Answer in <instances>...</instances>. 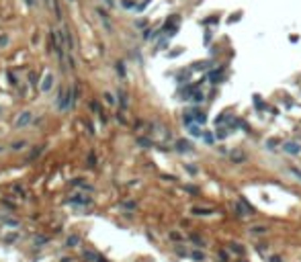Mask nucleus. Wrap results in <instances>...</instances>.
Listing matches in <instances>:
<instances>
[{
  "mask_svg": "<svg viewBox=\"0 0 301 262\" xmlns=\"http://www.w3.org/2000/svg\"><path fill=\"white\" fill-rule=\"evenodd\" d=\"M250 233H254V236L266 233V227H264V225H256V227H252V229H250Z\"/></svg>",
  "mask_w": 301,
  "mask_h": 262,
  "instance_id": "ddd939ff",
  "label": "nucleus"
},
{
  "mask_svg": "<svg viewBox=\"0 0 301 262\" xmlns=\"http://www.w3.org/2000/svg\"><path fill=\"white\" fill-rule=\"evenodd\" d=\"M193 213L195 215H213L215 209H207V207H193Z\"/></svg>",
  "mask_w": 301,
  "mask_h": 262,
  "instance_id": "39448f33",
  "label": "nucleus"
},
{
  "mask_svg": "<svg viewBox=\"0 0 301 262\" xmlns=\"http://www.w3.org/2000/svg\"><path fill=\"white\" fill-rule=\"evenodd\" d=\"M94 164H96V156H94V154H90V156H88V166H90V168H94Z\"/></svg>",
  "mask_w": 301,
  "mask_h": 262,
  "instance_id": "cd10ccee",
  "label": "nucleus"
},
{
  "mask_svg": "<svg viewBox=\"0 0 301 262\" xmlns=\"http://www.w3.org/2000/svg\"><path fill=\"white\" fill-rule=\"evenodd\" d=\"M254 104H256V109H264V104H262V101H260L258 94H254Z\"/></svg>",
  "mask_w": 301,
  "mask_h": 262,
  "instance_id": "b1692460",
  "label": "nucleus"
},
{
  "mask_svg": "<svg viewBox=\"0 0 301 262\" xmlns=\"http://www.w3.org/2000/svg\"><path fill=\"white\" fill-rule=\"evenodd\" d=\"M104 103L107 104H115L117 101H115V96H113L111 92H104Z\"/></svg>",
  "mask_w": 301,
  "mask_h": 262,
  "instance_id": "a211bd4d",
  "label": "nucleus"
},
{
  "mask_svg": "<svg viewBox=\"0 0 301 262\" xmlns=\"http://www.w3.org/2000/svg\"><path fill=\"white\" fill-rule=\"evenodd\" d=\"M64 33H66V43H68V49L72 51V49H74V39H72V33H70L68 29H66Z\"/></svg>",
  "mask_w": 301,
  "mask_h": 262,
  "instance_id": "9b49d317",
  "label": "nucleus"
},
{
  "mask_svg": "<svg viewBox=\"0 0 301 262\" xmlns=\"http://www.w3.org/2000/svg\"><path fill=\"white\" fill-rule=\"evenodd\" d=\"M232 160L240 164V162H244V160H246V156H244L242 152H232Z\"/></svg>",
  "mask_w": 301,
  "mask_h": 262,
  "instance_id": "f8f14e48",
  "label": "nucleus"
},
{
  "mask_svg": "<svg viewBox=\"0 0 301 262\" xmlns=\"http://www.w3.org/2000/svg\"><path fill=\"white\" fill-rule=\"evenodd\" d=\"M6 41H8V39H6V37L2 35V37H0V47H2V45H6Z\"/></svg>",
  "mask_w": 301,
  "mask_h": 262,
  "instance_id": "58836bf2",
  "label": "nucleus"
},
{
  "mask_svg": "<svg viewBox=\"0 0 301 262\" xmlns=\"http://www.w3.org/2000/svg\"><path fill=\"white\" fill-rule=\"evenodd\" d=\"M281 148H283V152H287V154H291V156H299L301 154V146L297 143V141H283Z\"/></svg>",
  "mask_w": 301,
  "mask_h": 262,
  "instance_id": "f03ea898",
  "label": "nucleus"
},
{
  "mask_svg": "<svg viewBox=\"0 0 301 262\" xmlns=\"http://www.w3.org/2000/svg\"><path fill=\"white\" fill-rule=\"evenodd\" d=\"M227 121V117H225V113H221L217 119H215V125H221V123H225Z\"/></svg>",
  "mask_w": 301,
  "mask_h": 262,
  "instance_id": "5701e85b",
  "label": "nucleus"
},
{
  "mask_svg": "<svg viewBox=\"0 0 301 262\" xmlns=\"http://www.w3.org/2000/svg\"><path fill=\"white\" fill-rule=\"evenodd\" d=\"M270 262H283L281 256H270Z\"/></svg>",
  "mask_w": 301,
  "mask_h": 262,
  "instance_id": "f704fd0d",
  "label": "nucleus"
},
{
  "mask_svg": "<svg viewBox=\"0 0 301 262\" xmlns=\"http://www.w3.org/2000/svg\"><path fill=\"white\" fill-rule=\"evenodd\" d=\"M31 84H33V86L37 84V74H35V72H31Z\"/></svg>",
  "mask_w": 301,
  "mask_h": 262,
  "instance_id": "72a5a7b5",
  "label": "nucleus"
},
{
  "mask_svg": "<svg viewBox=\"0 0 301 262\" xmlns=\"http://www.w3.org/2000/svg\"><path fill=\"white\" fill-rule=\"evenodd\" d=\"M191 101H193V103H203V101H205V94L197 90L195 94H193V98H191Z\"/></svg>",
  "mask_w": 301,
  "mask_h": 262,
  "instance_id": "4468645a",
  "label": "nucleus"
},
{
  "mask_svg": "<svg viewBox=\"0 0 301 262\" xmlns=\"http://www.w3.org/2000/svg\"><path fill=\"white\" fill-rule=\"evenodd\" d=\"M148 4H150V0H143V2H139L137 6H135V11H139V12H141L143 8H146V6H148Z\"/></svg>",
  "mask_w": 301,
  "mask_h": 262,
  "instance_id": "393cba45",
  "label": "nucleus"
},
{
  "mask_svg": "<svg viewBox=\"0 0 301 262\" xmlns=\"http://www.w3.org/2000/svg\"><path fill=\"white\" fill-rule=\"evenodd\" d=\"M188 133H191L193 137H203V133H205V131H203L199 125H188Z\"/></svg>",
  "mask_w": 301,
  "mask_h": 262,
  "instance_id": "423d86ee",
  "label": "nucleus"
},
{
  "mask_svg": "<svg viewBox=\"0 0 301 262\" xmlns=\"http://www.w3.org/2000/svg\"><path fill=\"white\" fill-rule=\"evenodd\" d=\"M203 139H205L207 143H213V135H211V133H203Z\"/></svg>",
  "mask_w": 301,
  "mask_h": 262,
  "instance_id": "7c9ffc66",
  "label": "nucleus"
},
{
  "mask_svg": "<svg viewBox=\"0 0 301 262\" xmlns=\"http://www.w3.org/2000/svg\"><path fill=\"white\" fill-rule=\"evenodd\" d=\"M31 121H33V113H31V111H23V113L17 117V121H14V127H17V129H21V127L29 125Z\"/></svg>",
  "mask_w": 301,
  "mask_h": 262,
  "instance_id": "f257e3e1",
  "label": "nucleus"
},
{
  "mask_svg": "<svg viewBox=\"0 0 301 262\" xmlns=\"http://www.w3.org/2000/svg\"><path fill=\"white\" fill-rule=\"evenodd\" d=\"M53 11H56V17L62 19V11H59V0H53Z\"/></svg>",
  "mask_w": 301,
  "mask_h": 262,
  "instance_id": "412c9836",
  "label": "nucleus"
},
{
  "mask_svg": "<svg viewBox=\"0 0 301 262\" xmlns=\"http://www.w3.org/2000/svg\"><path fill=\"white\" fill-rule=\"evenodd\" d=\"M186 170H188V172H191V174H197V166H193V164H186Z\"/></svg>",
  "mask_w": 301,
  "mask_h": 262,
  "instance_id": "c756f323",
  "label": "nucleus"
},
{
  "mask_svg": "<svg viewBox=\"0 0 301 262\" xmlns=\"http://www.w3.org/2000/svg\"><path fill=\"white\" fill-rule=\"evenodd\" d=\"M117 74H119L121 78L125 76V64H123V62H117Z\"/></svg>",
  "mask_w": 301,
  "mask_h": 262,
  "instance_id": "dca6fc26",
  "label": "nucleus"
},
{
  "mask_svg": "<svg viewBox=\"0 0 301 262\" xmlns=\"http://www.w3.org/2000/svg\"><path fill=\"white\" fill-rule=\"evenodd\" d=\"M104 4H107V6H111V8H113V6H115V0H104Z\"/></svg>",
  "mask_w": 301,
  "mask_h": 262,
  "instance_id": "4c0bfd02",
  "label": "nucleus"
},
{
  "mask_svg": "<svg viewBox=\"0 0 301 262\" xmlns=\"http://www.w3.org/2000/svg\"><path fill=\"white\" fill-rule=\"evenodd\" d=\"M51 86H53V74H51V72H47L45 76H43V80H41V84H39V90H41V92H49V90H51Z\"/></svg>",
  "mask_w": 301,
  "mask_h": 262,
  "instance_id": "7ed1b4c3",
  "label": "nucleus"
},
{
  "mask_svg": "<svg viewBox=\"0 0 301 262\" xmlns=\"http://www.w3.org/2000/svg\"><path fill=\"white\" fill-rule=\"evenodd\" d=\"M121 6H123V8H135V6H137V2H133V0H123V2H121Z\"/></svg>",
  "mask_w": 301,
  "mask_h": 262,
  "instance_id": "f3484780",
  "label": "nucleus"
},
{
  "mask_svg": "<svg viewBox=\"0 0 301 262\" xmlns=\"http://www.w3.org/2000/svg\"><path fill=\"white\" fill-rule=\"evenodd\" d=\"M193 260H199V262L205 260V254H203L201 250H195V252H193Z\"/></svg>",
  "mask_w": 301,
  "mask_h": 262,
  "instance_id": "6ab92c4d",
  "label": "nucleus"
},
{
  "mask_svg": "<svg viewBox=\"0 0 301 262\" xmlns=\"http://www.w3.org/2000/svg\"><path fill=\"white\" fill-rule=\"evenodd\" d=\"M238 19H240V12H238V14H232V17H230V23H233V21H238Z\"/></svg>",
  "mask_w": 301,
  "mask_h": 262,
  "instance_id": "e433bc0d",
  "label": "nucleus"
},
{
  "mask_svg": "<svg viewBox=\"0 0 301 262\" xmlns=\"http://www.w3.org/2000/svg\"><path fill=\"white\" fill-rule=\"evenodd\" d=\"M277 146H278V139H275V137L266 141V149H270V152H272V149H277Z\"/></svg>",
  "mask_w": 301,
  "mask_h": 262,
  "instance_id": "2eb2a0df",
  "label": "nucleus"
},
{
  "mask_svg": "<svg viewBox=\"0 0 301 262\" xmlns=\"http://www.w3.org/2000/svg\"><path fill=\"white\" fill-rule=\"evenodd\" d=\"M195 115V123H199V125H203V123H207V117H205V113H201V111H197Z\"/></svg>",
  "mask_w": 301,
  "mask_h": 262,
  "instance_id": "6e6552de",
  "label": "nucleus"
},
{
  "mask_svg": "<svg viewBox=\"0 0 301 262\" xmlns=\"http://www.w3.org/2000/svg\"><path fill=\"white\" fill-rule=\"evenodd\" d=\"M227 133H230V131H227L225 127H219V129H215V137H217V139H225V137H227Z\"/></svg>",
  "mask_w": 301,
  "mask_h": 262,
  "instance_id": "9d476101",
  "label": "nucleus"
},
{
  "mask_svg": "<svg viewBox=\"0 0 301 262\" xmlns=\"http://www.w3.org/2000/svg\"><path fill=\"white\" fill-rule=\"evenodd\" d=\"M176 149H178L180 154L191 152V149H193V143H191V141H186V139H178V141H176Z\"/></svg>",
  "mask_w": 301,
  "mask_h": 262,
  "instance_id": "20e7f679",
  "label": "nucleus"
},
{
  "mask_svg": "<svg viewBox=\"0 0 301 262\" xmlns=\"http://www.w3.org/2000/svg\"><path fill=\"white\" fill-rule=\"evenodd\" d=\"M25 4H27V6H35V4H37V0H25Z\"/></svg>",
  "mask_w": 301,
  "mask_h": 262,
  "instance_id": "c9c22d12",
  "label": "nucleus"
},
{
  "mask_svg": "<svg viewBox=\"0 0 301 262\" xmlns=\"http://www.w3.org/2000/svg\"><path fill=\"white\" fill-rule=\"evenodd\" d=\"M11 148H12V149H17V152H19V149H23V148H25V141H17V143H12Z\"/></svg>",
  "mask_w": 301,
  "mask_h": 262,
  "instance_id": "a878e982",
  "label": "nucleus"
},
{
  "mask_svg": "<svg viewBox=\"0 0 301 262\" xmlns=\"http://www.w3.org/2000/svg\"><path fill=\"white\" fill-rule=\"evenodd\" d=\"M180 53H182V49H176L172 53H168V57H176V56H180Z\"/></svg>",
  "mask_w": 301,
  "mask_h": 262,
  "instance_id": "2f4dec72",
  "label": "nucleus"
},
{
  "mask_svg": "<svg viewBox=\"0 0 301 262\" xmlns=\"http://www.w3.org/2000/svg\"><path fill=\"white\" fill-rule=\"evenodd\" d=\"M0 113H2V109H0Z\"/></svg>",
  "mask_w": 301,
  "mask_h": 262,
  "instance_id": "a19ab883",
  "label": "nucleus"
},
{
  "mask_svg": "<svg viewBox=\"0 0 301 262\" xmlns=\"http://www.w3.org/2000/svg\"><path fill=\"white\" fill-rule=\"evenodd\" d=\"M119 103H121V107H127V96L123 90H119Z\"/></svg>",
  "mask_w": 301,
  "mask_h": 262,
  "instance_id": "aec40b11",
  "label": "nucleus"
},
{
  "mask_svg": "<svg viewBox=\"0 0 301 262\" xmlns=\"http://www.w3.org/2000/svg\"><path fill=\"white\" fill-rule=\"evenodd\" d=\"M68 2H74V0H68Z\"/></svg>",
  "mask_w": 301,
  "mask_h": 262,
  "instance_id": "ea45409f",
  "label": "nucleus"
},
{
  "mask_svg": "<svg viewBox=\"0 0 301 262\" xmlns=\"http://www.w3.org/2000/svg\"><path fill=\"white\" fill-rule=\"evenodd\" d=\"M291 172H293V174H295V176L301 180V168H297V166H291Z\"/></svg>",
  "mask_w": 301,
  "mask_h": 262,
  "instance_id": "c85d7f7f",
  "label": "nucleus"
},
{
  "mask_svg": "<svg viewBox=\"0 0 301 262\" xmlns=\"http://www.w3.org/2000/svg\"><path fill=\"white\" fill-rule=\"evenodd\" d=\"M230 248H232V252H236V254H242V248H240V244H232V246H230Z\"/></svg>",
  "mask_w": 301,
  "mask_h": 262,
  "instance_id": "bb28decb",
  "label": "nucleus"
},
{
  "mask_svg": "<svg viewBox=\"0 0 301 262\" xmlns=\"http://www.w3.org/2000/svg\"><path fill=\"white\" fill-rule=\"evenodd\" d=\"M209 41H211V31L205 33V45H209Z\"/></svg>",
  "mask_w": 301,
  "mask_h": 262,
  "instance_id": "473e14b6",
  "label": "nucleus"
},
{
  "mask_svg": "<svg viewBox=\"0 0 301 262\" xmlns=\"http://www.w3.org/2000/svg\"><path fill=\"white\" fill-rule=\"evenodd\" d=\"M209 66H211V62H209V59H207V62H197V64H193V68H191V70L199 72V70H207Z\"/></svg>",
  "mask_w": 301,
  "mask_h": 262,
  "instance_id": "0eeeda50",
  "label": "nucleus"
},
{
  "mask_svg": "<svg viewBox=\"0 0 301 262\" xmlns=\"http://www.w3.org/2000/svg\"><path fill=\"white\" fill-rule=\"evenodd\" d=\"M137 143H139V146H143V148H150V146H152V141H150V139H143V137H139V139H137Z\"/></svg>",
  "mask_w": 301,
  "mask_h": 262,
  "instance_id": "4be33fe9",
  "label": "nucleus"
},
{
  "mask_svg": "<svg viewBox=\"0 0 301 262\" xmlns=\"http://www.w3.org/2000/svg\"><path fill=\"white\" fill-rule=\"evenodd\" d=\"M76 244H80V238H78V236H70L68 242H66L68 248H76Z\"/></svg>",
  "mask_w": 301,
  "mask_h": 262,
  "instance_id": "1a4fd4ad",
  "label": "nucleus"
}]
</instances>
